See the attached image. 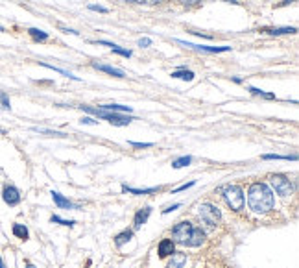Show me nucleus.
<instances>
[{"label":"nucleus","mask_w":299,"mask_h":268,"mask_svg":"<svg viewBox=\"0 0 299 268\" xmlns=\"http://www.w3.org/2000/svg\"><path fill=\"white\" fill-rule=\"evenodd\" d=\"M275 198H274V191L262 182L251 183V187L248 191V205L253 213H259L264 215L274 209Z\"/></svg>","instance_id":"f257e3e1"},{"label":"nucleus","mask_w":299,"mask_h":268,"mask_svg":"<svg viewBox=\"0 0 299 268\" xmlns=\"http://www.w3.org/2000/svg\"><path fill=\"white\" fill-rule=\"evenodd\" d=\"M80 109H83V111L91 113V115L98 116V118H104V121H107L109 124H113V126H127V124H131V116L129 115H124V113H115V111H104V109H100V107H91V106H80Z\"/></svg>","instance_id":"f03ea898"},{"label":"nucleus","mask_w":299,"mask_h":268,"mask_svg":"<svg viewBox=\"0 0 299 268\" xmlns=\"http://www.w3.org/2000/svg\"><path fill=\"white\" fill-rule=\"evenodd\" d=\"M223 200H225V203L233 211H242L244 203H246L242 187H239V185H227V187H223Z\"/></svg>","instance_id":"7ed1b4c3"},{"label":"nucleus","mask_w":299,"mask_h":268,"mask_svg":"<svg viewBox=\"0 0 299 268\" xmlns=\"http://www.w3.org/2000/svg\"><path fill=\"white\" fill-rule=\"evenodd\" d=\"M198 217L207 224L209 228H216L220 224V220H222V213L213 203H202L198 207Z\"/></svg>","instance_id":"20e7f679"},{"label":"nucleus","mask_w":299,"mask_h":268,"mask_svg":"<svg viewBox=\"0 0 299 268\" xmlns=\"http://www.w3.org/2000/svg\"><path fill=\"white\" fill-rule=\"evenodd\" d=\"M270 183H272V187L275 189V192L279 194V196L286 198L292 194L294 187H292V182H290L288 177L283 176V174H274V176L270 177Z\"/></svg>","instance_id":"39448f33"},{"label":"nucleus","mask_w":299,"mask_h":268,"mask_svg":"<svg viewBox=\"0 0 299 268\" xmlns=\"http://www.w3.org/2000/svg\"><path fill=\"white\" fill-rule=\"evenodd\" d=\"M192 229H194V226L190 222L176 224V226H174V229H172L174 243H179V244H185V246H188V241H190Z\"/></svg>","instance_id":"423d86ee"},{"label":"nucleus","mask_w":299,"mask_h":268,"mask_svg":"<svg viewBox=\"0 0 299 268\" xmlns=\"http://www.w3.org/2000/svg\"><path fill=\"white\" fill-rule=\"evenodd\" d=\"M2 200H4L10 207H15V205L20 203L22 196H20V191L15 185H4V189H2Z\"/></svg>","instance_id":"0eeeda50"},{"label":"nucleus","mask_w":299,"mask_h":268,"mask_svg":"<svg viewBox=\"0 0 299 268\" xmlns=\"http://www.w3.org/2000/svg\"><path fill=\"white\" fill-rule=\"evenodd\" d=\"M178 45L188 46V48H194V50H202V52H209V54H220V52H229L231 46H205V45H194V43H188V41H181L176 39Z\"/></svg>","instance_id":"6e6552de"},{"label":"nucleus","mask_w":299,"mask_h":268,"mask_svg":"<svg viewBox=\"0 0 299 268\" xmlns=\"http://www.w3.org/2000/svg\"><path fill=\"white\" fill-rule=\"evenodd\" d=\"M174 252H176V243H174L172 239H162L161 243H159L157 253H159V257H161V259L168 257V255H172Z\"/></svg>","instance_id":"1a4fd4ad"},{"label":"nucleus","mask_w":299,"mask_h":268,"mask_svg":"<svg viewBox=\"0 0 299 268\" xmlns=\"http://www.w3.org/2000/svg\"><path fill=\"white\" fill-rule=\"evenodd\" d=\"M92 67H94L96 71L106 72V74H111V76H115V78H124V76H126L122 69H117V67H111V65H106V63H98V61H94V63H92Z\"/></svg>","instance_id":"9d476101"},{"label":"nucleus","mask_w":299,"mask_h":268,"mask_svg":"<svg viewBox=\"0 0 299 268\" xmlns=\"http://www.w3.org/2000/svg\"><path fill=\"white\" fill-rule=\"evenodd\" d=\"M150 215H152V207H142V209H139V211L135 213V218H133L135 229L142 228V226H144V224L148 222V218H150Z\"/></svg>","instance_id":"9b49d317"},{"label":"nucleus","mask_w":299,"mask_h":268,"mask_svg":"<svg viewBox=\"0 0 299 268\" xmlns=\"http://www.w3.org/2000/svg\"><path fill=\"white\" fill-rule=\"evenodd\" d=\"M52 200H54V203H56L59 209H76V205L69 200V198H65L63 194H59L57 191H52Z\"/></svg>","instance_id":"f8f14e48"},{"label":"nucleus","mask_w":299,"mask_h":268,"mask_svg":"<svg viewBox=\"0 0 299 268\" xmlns=\"http://www.w3.org/2000/svg\"><path fill=\"white\" fill-rule=\"evenodd\" d=\"M203 243H205V231L202 228H194L192 235H190V241H188V246L190 248H198Z\"/></svg>","instance_id":"ddd939ff"},{"label":"nucleus","mask_w":299,"mask_h":268,"mask_svg":"<svg viewBox=\"0 0 299 268\" xmlns=\"http://www.w3.org/2000/svg\"><path fill=\"white\" fill-rule=\"evenodd\" d=\"M187 263V253H181V252H174L172 253V259H170V263H168L167 268H183Z\"/></svg>","instance_id":"4468645a"},{"label":"nucleus","mask_w":299,"mask_h":268,"mask_svg":"<svg viewBox=\"0 0 299 268\" xmlns=\"http://www.w3.org/2000/svg\"><path fill=\"white\" fill-rule=\"evenodd\" d=\"M161 187H148V189H133L127 187V185H122V192H129V194H137V196H144V194H152V192H157Z\"/></svg>","instance_id":"2eb2a0df"},{"label":"nucleus","mask_w":299,"mask_h":268,"mask_svg":"<svg viewBox=\"0 0 299 268\" xmlns=\"http://www.w3.org/2000/svg\"><path fill=\"white\" fill-rule=\"evenodd\" d=\"M11 231H13V235H15L17 239H20V241H28V239H30V231H28V228H26L24 224H13Z\"/></svg>","instance_id":"dca6fc26"},{"label":"nucleus","mask_w":299,"mask_h":268,"mask_svg":"<svg viewBox=\"0 0 299 268\" xmlns=\"http://www.w3.org/2000/svg\"><path fill=\"white\" fill-rule=\"evenodd\" d=\"M133 239V231L131 229H126V231H122V233H118L117 237H115V246L117 248H122L126 243H129Z\"/></svg>","instance_id":"f3484780"},{"label":"nucleus","mask_w":299,"mask_h":268,"mask_svg":"<svg viewBox=\"0 0 299 268\" xmlns=\"http://www.w3.org/2000/svg\"><path fill=\"white\" fill-rule=\"evenodd\" d=\"M100 109L104 111H115V113H131V107L129 106H118V104H104L100 106Z\"/></svg>","instance_id":"a211bd4d"},{"label":"nucleus","mask_w":299,"mask_h":268,"mask_svg":"<svg viewBox=\"0 0 299 268\" xmlns=\"http://www.w3.org/2000/svg\"><path fill=\"white\" fill-rule=\"evenodd\" d=\"M172 78H179V80H185V81H192L194 80V72L187 71V69H179V71L172 72Z\"/></svg>","instance_id":"6ab92c4d"},{"label":"nucleus","mask_w":299,"mask_h":268,"mask_svg":"<svg viewBox=\"0 0 299 268\" xmlns=\"http://www.w3.org/2000/svg\"><path fill=\"white\" fill-rule=\"evenodd\" d=\"M43 67H46V69H52L54 72H59V74H63L65 78H71V80H74V81H80V78L78 76H74V74H71L69 71H63V69H59V67H54V65H48V63H41Z\"/></svg>","instance_id":"aec40b11"},{"label":"nucleus","mask_w":299,"mask_h":268,"mask_svg":"<svg viewBox=\"0 0 299 268\" xmlns=\"http://www.w3.org/2000/svg\"><path fill=\"white\" fill-rule=\"evenodd\" d=\"M270 36H283V34H295L294 26H286V28H272V30H266Z\"/></svg>","instance_id":"412c9836"},{"label":"nucleus","mask_w":299,"mask_h":268,"mask_svg":"<svg viewBox=\"0 0 299 268\" xmlns=\"http://www.w3.org/2000/svg\"><path fill=\"white\" fill-rule=\"evenodd\" d=\"M28 34H30L34 41H46V39H48V34H46V32H43V30H39V28H30V30H28Z\"/></svg>","instance_id":"4be33fe9"},{"label":"nucleus","mask_w":299,"mask_h":268,"mask_svg":"<svg viewBox=\"0 0 299 268\" xmlns=\"http://www.w3.org/2000/svg\"><path fill=\"white\" fill-rule=\"evenodd\" d=\"M190 161H192V157H190V156H181V157H178V159H174V161H172V167L174 168L188 167V165H190Z\"/></svg>","instance_id":"5701e85b"},{"label":"nucleus","mask_w":299,"mask_h":268,"mask_svg":"<svg viewBox=\"0 0 299 268\" xmlns=\"http://www.w3.org/2000/svg\"><path fill=\"white\" fill-rule=\"evenodd\" d=\"M248 91L253 96H262V98H266V100H275L274 93H264V91H260V89H257V87H248Z\"/></svg>","instance_id":"b1692460"},{"label":"nucleus","mask_w":299,"mask_h":268,"mask_svg":"<svg viewBox=\"0 0 299 268\" xmlns=\"http://www.w3.org/2000/svg\"><path fill=\"white\" fill-rule=\"evenodd\" d=\"M262 159H264V161H272V159H286V161H290V159H292V161H295L297 157H295V156H279V154H264Z\"/></svg>","instance_id":"393cba45"},{"label":"nucleus","mask_w":299,"mask_h":268,"mask_svg":"<svg viewBox=\"0 0 299 268\" xmlns=\"http://www.w3.org/2000/svg\"><path fill=\"white\" fill-rule=\"evenodd\" d=\"M111 50L115 52V54H118V56L122 57H131V50H126V48H120L118 45H113Z\"/></svg>","instance_id":"a878e982"},{"label":"nucleus","mask_w":299,"mask_h":268,"mask_svg":"<svg viewBox=\"0 0 299 268\" xmlns=\"http://www.w3.org/2000/svg\"><path fill=\"white\" fill-rule=\"evenodd\" d=\"M0 107H2V109H6V111H10V109H11L10 98H8V95H6V93H2V91H0Z\"/></svg>","instance_id":"bb28decb"},{"label":"nucleus","mask_w":299,"mask_h":268,"mask_svg":"<svg viewBox=\"0 0 299 268\" xmlns=\"http://www.w3.org/2000/svg\"><path fill=\"white\" fill-rule=\"evenodd\" d=\"M52 222H57V224H61V226H69V228H72L74 226V220H65V218H59V217H56V215H52V218H50Z\"/></svg>","instance_id":"cd10ccee"},{"label":"nucleus","mask_w":299,"mask_h":268,"mask_svg":"<svg viewBox=\"0 0 299 268\" xmlns=\"http://www.w3.org/2000/svg\"><path fill=\"white\" fill-rule=\"evenodd\" d=\"M34 132H37V133H46V135H52V137H65L63 133H59V132H52V130H45V128H31Z\"/></svg>","instance_id":"c85d7f7f"},{"label":"nucleus","mask_w":299,"mask_h":268,"mask_svg":"<svg viewBox=\"0 0 299 268\" xmlns=\"http://www.w3.org/2000/svg\"><path fill=\"white\" fill-rule=\"evenodd\" d=\"M126 2H133V4H146V6H153V4H161L164 0H126Z\"/></svg>","instance_id":"c756f323"},{"label":"nucleus","mask_w":299,"mask_h":268,"mask_svg":"<svg viewBox=\"0 0 299 268\" xmlns=\"http://www.w3.org/2000/svg\"><path fill=\"white\" fill-rule=\"evenodd\" d=\"M129 144H131L133 148H152L153 142H135V141H129Z\"/></svg>","instance_id":"7c9ffc66"},{"label":"nucleus","mask_w":299,"mask_h":268,"mask_svg":"<svg viewBox=\"0 0 299 268\" xmlns=\"http://www.w3.org/2000/svg\"><path fill=\"white\" fill-rule=\"evenodd\" d=\"M196 185V182H188V183H185V185H181V187H178V189H174V194H178V192H181V191H187V189H190V187H194Z\"/></svg>","instance_id":"2f4dec72"},{"label":"nucleus","mask_w":299,"mask_h":268,"mask_svg":"<svg viewBox=\"0 0 299 268\" xmlns=\"http://www.w3.org/2000/svg\"><path fill=\"white\" fill-rule=\"evenodd\" d=\"M89 10H91V11H98V13H109V10H107V8H104V6H96V4H91V6H89Z\"/></svg>","instance_id":"473e14b6"},{"label":"nucleus","mask_w":299,"mask_h":268,"mask_svg":"<svg viewBox=\"0 0 299 268\" xmlns=\"http://www.w3.org/2000/svg\"><path fill=\"white\" fill-rule=\"evenodd\" d=\"M152 45V39L150 37H142L141 41H139V46H142V48H146V46Z\"/></svg>","instance_id":"72a5a7b5"},{"label":"nucleus","mask_w":299,"mask_h":268,"mask_svg":"<svg viewBox=\"0 0 299 268\" xmlns=\"http://www.w3.org/2000/svg\"><path fill=\"white\" fill-rule=\"evenodd\" d=\"M181 207V203H174V205H170V207H167L164 211H162V215H168L170 211H176V209H179Z\"/></svg>","instance_id":"f704fd0d"},{"label":"nucleus","mask_w":299,"mask_h":268,"mask_svg":"<svg viewBox=\"0 0 299 268\" xmlns=\"http://www.w3.org/2000/svg\"><path fill=\"white\" fill-rule=\"evenodd\" d=\"M80 122H81V124H96V121H94V118H91V116H83Z\"/></svg>","instance_id":"c9c22d12"},{"label":"nucleus","mask_w":299,"mask_h":268,"mask_svg":"<svg viewBox=\"0 0 299 268\" xmlns=\"http://www.w3.org/2000/svg\"><path fill=\"white\" fill-rule=\"evenodd\" d=\"M61 30L65 32V34H72V36H78L76 30H71V28H65V26H61Z\"/></svg>","instance_id":"e433bc0d"},{"label":"nucleus","mask_w":299,"mask_h":268,"mask_svg":"<svg viewBox=\"0 0 299 268\" xmlns=\"http://www.w3.org/2000/svg\"><path fill=\"white\" fill-rule=\"evenodd\" d=\"M183 4H196V2H200V0H181Z\"/></svg>","instance_id":"4c0bfd02"},{"label":"nucleus","mask_w":299,"mask_h":268,"mask_svg":"<svg viewBox=\"0 0 299 268\" xmlns=\"http://www.w3.org/2000/svg\"><path fill=\"white\" fill-rule=\"evenodd\" d=\"M26 268H36V266H34L31 263H26Z\"/></svg>","instance_id":"58836bf2"},{"label":"nucleus","mask_w":299,"mask_h":268,"mask_svg":"<svg viewBox=\"0 0 299 268\" xmlns=\"http://www.w3.org/2000/svg\"><path fill=\"white\" fill-rule=\"evenodd\" d=\"M0 268H4V261H2V257H0Z\"/></svg>","instance_id":"ea45409f"},{"label":"nucleus","mask_w":299,"mask_h":268,"mask_svg":"<svg viewBox=\"0 0 299 268\" xmlns=\"http://www.w3.org/2000/svg\"><path fill=\"white\" fill-rule=\"evenodd\" d=\"M0 32H4V28H2V26H0Z\"/></svg>","instance_id":"a19ab883"}]
</instances>
